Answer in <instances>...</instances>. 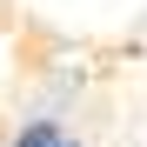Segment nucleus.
<instances>
[{
	"label": "nucleus",
	"instance_id": "nucleus-1",
	"mask_svg": "<svg viewBox=\"0 0 147 147\" xmlns=\"http://www.w3.org/2000/svg\"><path fill=\"white\" fill-rule=\"evenodd\" d=\"M13 147H60V134H54V127H47V120H34V127H27V134H20Z\"/></svg>",
	"mask_w": 147,
	"mask_h": 147
},
{
	"label": "nucleus",
	"instance_id": "nucleus-2",
	"mask_svg": "<svg viewBox=\"0 0 147 147\" xmlns=\"http://www.w3.org/2000/svg\"><path fill=\"white\" fill-rule=\"evenodd\" d=\"M60 147H80V140H60Z\"/></svg>",
	"mask_w": 147,
	"mask_h": 147
}]
</instances>
